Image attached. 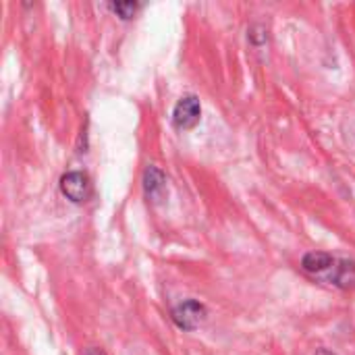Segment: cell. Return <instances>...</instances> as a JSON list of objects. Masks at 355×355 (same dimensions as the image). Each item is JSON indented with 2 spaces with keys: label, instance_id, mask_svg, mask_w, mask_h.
Masks as SVG:
<instances>
[{
  "label": "cell",
  "instance_id": "1",
  "mask_svg": "<svg viewBox=\"0 0 355 355\" xmlns=\"http://www.w3.org/2000/svg\"><path fill=\"white\" fill-rule=\"evenodd\" d=\"M60 191L67 200L75 202V204H83L89 200L92 196V183L89 177L81 171H69L67 175H62L60 179Z\"/></svg>",
  "mask_w": 355,
  "mask_h": 355
},
{
  "label": "cell",
  "instance_id": "2",
  "mask_svg": "<svg viewBox=\"0 0 355 355\" xmlns=\"http://www.w3.org/2000/svg\"><path fill=\"white\" fill-rule=\"evenodd\" d=\"M206 306L196 300H185L173 310V322L181 331H196L206 318Z\"/></svg>",
  "mask_w": 355,
  "mask_h": 355
},
{
  "label": "cell",
  "instance_id": "3",
  "mask_svg": "<svg viewBox=\"0 0 355 355\" xmlns=\"http://www.w3.org/2000/svg\"><path fill=\"white\" fill-rule=\"evenodd\" d=\"M202 116V104L196 96L181 98L173 108V123L177 129H193L200 123Z\"/></svg>",
  "mask_w": 355,
  "mask_h": 355
},
{
  "label": "cell",
  "instance_id": "4",
  "mask_svg": "<svg viewBox=\"0 0 355 355\" xmlns=\"http://www.w3.org/2000/svg\"><path fill=\"white\" fill-rule=\"evenodd\" d=\"M327 281L341 289H355V262L337 260L333 270L329 272Z\"/></svg>",
  "mask_w": 355,
  "mask_h": 355
},
{
  "label": "cell",
  "instance_id": "5",
  "mask_svg": "<svg viewBox=\"0 0 355 355\" xmlns=\"http://www.w3.org/2000/svg\"><path fill=\"white\" fill-rule=\"evenodd\" d=\"M144 191L152 202H158L166 191V177L160 168L148 166L144 173Z\"/></svg>",
  "mask_w": 355,
  "mask_h": 355
},
{
  "label": "cell",
  "instance_id": "6",
  "mask_svg": "<svg viewBox=\"0 0 355 355\" xmlns=\"http://www.w3.org/2000/svg\"><path fill=\"white\" fill-rule=\"evenodd\" d=\"M337 258H333L331 254L324 252H310L302 258V268L310 275H324L331 272L335 266Z\"/></svg>",
  "mask_w": 355,
  "mask_h": 355
},
{
  "label": "cell",
  "instance_id": "7",
  "mask_svg": "<svg viewBox=\"0 0 355 355\" xmlns=\"http://www.w3.org/2000/svg\"><path fill=\"white\" fill-rule=\"evenodd\" d=\"M139 8H141V4H137V2H112L110 4V10L116 12L121 19H133Z\"/></svg>",
  "mask_w": 355,
  "mask_h": 355
},
{
  "label": "cell",
  "instance_id": "8",
  "mask_svg": "<svg viewBox=\"0 0 355 355\" xmlns=\"http://www.w3.org/2000/svg\"><path fill=\"white\" fill-rule=\"evenodd\" d=\"M85 355H106L102 349H96V347H92V349H87L85 352Z\"/></svg>",
  "mask_w": 355,
  "mask_h": 355
},
{
  "label": "cell",
  "instance_id": "9",
  "mask_svg": "<svg viewBox=\"0 0 355 355\" xmlns=\"http://www.w3.org/2000/svg\"><path fill=\"white\" fill-rule=\"evenodd\" d=\"M316 355H337L335 352H329V349H320V352H316Z\"/></svg>",
  "mask_w": 355,
  "mask_h": 355
}]
</instances>
